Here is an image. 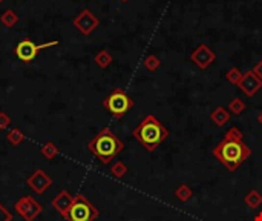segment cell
<instances>
[{
	"mask_svg": "<svg viewBox=\"0 0 262 221\" xmlns=\"http://www.w3.org/2000/svg\"><path fill=\"white\" fill-rule=\"evenodd\" d=\"M132 135L147 152H153L157 147L169 138V129L152 114H147L132 131Z\"/></svg>",
	"mask_w": 262,
	"mask_h": 221,
	"instance_id": "obj_1",
	"label": "cell"
},
{
	"mask_svg": "<svg viewBox=\"0 0 262 221\" xmlns=\"http://www.w3.org/2000/svg\"><path fill=\"white\" fill-rule=\"evenodd\" d=\"M213 155H215L222 166L227 167L230 172L236 170L245 160L252 155V149L242 140H230L225 138L219 141L213 147Z\"/></svg>",
	"mask_w": 262,
	"mask_h": 221,
	"instance_id": "obj_2",
	"label": "cell"
},
{
	"mask_svg": "<svg viewBox=\"0 0 262 221\" xmlns=\"http://www.w3.org/2000/svg\"><path fill=\"white\" fill-rule=\"evenodd\" d=\"M88 149L98 158L101 165H109L124 149V143L117 137L111 128H103L88 143Z\"/></svg>",
	"mask_w": 262,
	"mask_h": 221,
	"instance_id": "obj_3",
	"label": "cell"
},
{
	"mask_svg": "<svg viewBox=\"0 0 262 221\" xmlns=\"http://www.w3.org/2000/svg\"><path fill=\"white\" fill-rule=\"evenodd\" d=\"M103 106L106 108V110H109V114H112L115 118H121L134 108V100L123 88H115L103 100Z\"/></svg>",
	"mask_w": 262,
	"mask_h": 221,
	"instance_id": "obj_4",
	"label": "cell"
},
{
	"mask_svg": "<svg viewBox=\"0 0 262 221\" xmlns=\"http://www.w3.org/2000/svg\"><path fill=\"white\" fill-rule=\"evenodd\" d=\"M100 212L85 195H75L74 203L66 215V221H95Z\"/></svg>",
	"mask_w": 262,
	"mask_h": 221,
	"instance_id": "obj_5",
	"label": "cell"
},
{
	"mask_svg": "<svg viewBox=\"0 0 262 221\" xmlns=\"http://www.w3.org/2000/svg\"><path fill=\"white\" fill-rule=\"evenodd\" d=\"M57 43H58L57 40H52V42H46V43H42V45H35L32 40L25 39V40H22V42L16 46L14 53H16L17 58L22 60L23 63H29V61H32L35 57H37V54L42 51V49L55 46Z\"/></svg>",
	"mask_w": 262,
	"mask_h": 221,
	"instance_id": "obj_6",
	"label": "cell"
},
{
	"mask_svg": "<svg viewBox=\"0 0 262 221\" xmlns=\"http://www.w3.org/2000/svg\"><path fill=\"white\" fill-rule=\"evenodd\" d=\"M14 209L25 221H34L43 211L42 204L35 200L34 196H29V195H25V196H22V198H19L14 204Z\"/></svg>",
	"mask_w": 262,
	"mask_h": 221,
	"instance_id": "obj_7",
	"label": "cell"
},
{
	"mask_svg": "<svg viewBox=\"0 0 262 221\" xmlns=\"http://www.w3.org/2000/svg\"><path fill=\"white\" fill-rule=\"evenodd\" d=\"M72 23L83 35H91L95 29L98 28L100 20L94 16V12L91 9H83V11L78 12V16H75Z\"/></svg>",
	"mask_w": 262,
	"mask_h": 221,
	"instance_id": "obj_8",
	"label": "cell"
},
{
	"mask_svg": "<svg viewBox=\"0 0 262 221\" xmlns=\"http://www.w3.org/2000/svg\"><path fill=\"white\" fill-rule=\"evenodd\" d=\"M190 60H192L199 69H207L213 61L216 60V53L213 51L209 45L201 43L199 46L193 49L192 54H190Z\"/></svg>",
	"mask_w": 262,
	"mask_h": 221,
	"instance_id": "obj_9",
	"label": "cell"
},
{
	"mask_svg": "<svg viewBox=\"0 0 262 221\" xmlns=\"http://www.w3.org/2000/svg\"><path fill=\"white\" fill-rule=\"evenodd\" d=\"M26 184H28V188H31L35 193L42 195L52 184V178H51V175H48L43 169H35L26 178Z\"/></svg>",
	"mask_w": 262,
	"mask_h": 221,
	"instance_id": "obj_10",
	"label": "cell"
},
{
	"mask_svg": "<svg viewBox=\"0 0 262 221\" xmlns=\"http://www.w3.org/2000/svg\"><path fill=\"white\" fill-rule=\"evenodd\" d=\"M239 88L247 97H255L256 92L262 88V82L255 76L253 71H247L245 74H242V79L238 84Z\"/></svg>",
	"mask_w": 262,
	"mask_h": 221,
	"instance_id": "obj_11",
	"label": "cell"
},
{
	"mask_svg": "<svg viewBox=\"0 0 262 221\" xmlns=\"http://www.w3.org/2000/svg\"><path fill=\"white\" fill-rule=\"evenodd\" d=\"M72 203H74V196L71 195L68 191H62V192H58V193L54 196L52 207H54L55 211L60 214L63 218H66V215H68V212H69L71 206H72Z\"/></svg>",
	"mask_w": 262,
	"mask_h": 221,
	"instance_id": "obj_12",
	"label": "cell"
},
{
	"mask_svg": "<svg viewBox=\"0 0 262 221\" xmlns=\"http://www.w3.org/2000/svg\"><path fill=\"white\" fill-rule=\"evenodd\" d=\"M232 114L229 112V109H225L224 106H216L210 112V120L213 125H216L218 128H222L225 123H229Z\"/></svg>",
	"mask_w": 262,
	"mask_h": 221,
	"instance_id": "obj_13",
	"label": "cell"
},
{
	"mask_svg": "<svg viewBox=\"0 0 262 221\" xmlns=\"http://www.w3.org/2000/svg\"><path fill=\"white\" fill-rule=\"evenodd\" d=\"M94 61H95V63H97V66H100L101 69H106V68L111 66V63L114 61V57H112V54L108 51V49H101V51H98L97 54H95Z\"/></svg>",
	"mask_w": 262,
	"mask_h": 221,
	"instance_id": "obj_14",
	"label": "cell"
},
{
	"mask_svg": "<svg viewBox=\"0 0 262 221\" xmlns=\"http://www.w3.org/2000/svg\"><path fill=\"white\" fill-rule=\"evenodd\" d=\"M244 203L247 207L250 209H258L262 206V195L259 193V191L252 189L245 196H244Z\"/></svg>",
	"mask_w": 262,
	"mask_h": 221,
	"instance_id": "obj_15",
	"label": "cell"
},
{
	"mask_svg": "<svg viewBox=\"0 0 262 221\" xmlns=\"http://www.w3.org/2000/svg\"><path fill=\"white\" fill-rule=\"evenodd\" d=\"M175 196H176V198L180 200L181 203H187V201L193 196V191L190 189L187 184L183 183V184H180V186L175 189Z\"/></svg>",
	"mask_w": 262,
	"mask_h": 221,
	"instance_id": "obj_16",
	"label": "cell"
},
{
	"mask_svg": "<svg viewBox=\"0 0 262 221\" xmlns=\"http://www.w3.org/2000/svg\"><path fill=\"white\" fill-rule=\"evenodd\" d=\"M0 22H2L6 28H13L14 25H17V22H19V16H17L16 11L6 9L5 12H2V16H0Z\"/></svg>",
	"mask_w": 262,
	"mask_h": 221,
	"instance_id": "obj_17",
	"label": "cell"
},
{
	"mask_svg": "<svg viewBox=\"0 0 262 221\" xmlns=\"http://www.w3.org/2000/svg\"><path fill=\"white\" fill-rule=\"evenodd\" d=\"M245 103L241 100V98H233V100H230V103H229V106H227V109H229V112L230 114H233V115H241L244 110H245Z\"/></svg>",
	"mask_w": 262,
	"mask_h": 221,
	"instance_id": "obj_18",
	"label": "cell"
},
{
	"mask_svg": "<svg viewBox=\"0 0 262 221\" xmlns=\"http://www.w3.org/2000/svg\"><path fill=\"white\" fill-rule=\"evenodd\" d=\"M42 155L48 160H52L58 155V147L54 141H48L42 146V149H40Z\"/></svg>",
	"mask_w": 262,
	"mask_h": 221,
	"instance_id": "obj_19",
	"label": "cell"
},
{
	"mask_svg": "<svg viewBox=\"0 0 262 221\" xmlns=\"http://www.w3.org/2000/svg\"><path fill=\"white\" fill-rule=\"evenodd\" d=\"M143 65H144V68L149 71V72H155V71H158L160 66H161V60L155 55V54H149L144 61H143Z\"/></svg>",
	"mask_w": 262,
	"mask_h": 221,
	"instance_id": "obj_20",
	"label": "cell"
},
{
	"mask_svg": "<svg viewBox=\"0 0 262 221\" xmlns=\"http://www.w3.org/2000/svg\"><path fill=\"white\" fill-rule=\"evenodd\" d=\"M6 138L13 146H19L23 140H25V135H23V132L19 128H14L6 134Z\"/></svg>",
	"mask_w": 262,
	"mask_h": 221,
	"instance_id": "obj_21",
	"label": "cell"
},
{
	"mask_svg": "<svg viewBox=\"0 0 262 221\" xmlns=\"http://www.w3.org/2000/svg\"><path fill=\"white\" fill-rule=\"evenodd\" d=\"M225 79H227V82H230L232 84L238 86V84H239V82H241V79H242V72L238 66H233V68H230L227 72H225Z\"/></svg>",
	"mask_w": 262,
	"mask_h": 221,
	"instance_id": "obj_22",
	"label": "cell"
},
{
	"mask_svg": "<svg viewBox=\"0 0 262 221\" xmlns=\"http://www.w3.org/2000/svg\"><path fill=\"white\" fill-rule=\"evenodd\" d=\"M111 174H112V177H115V178H123V177L127 174V166H126L123 162H115V163L111 166Z\"/></svg>",
	"mask_w": 262,
	"mask_h": 221,
	"instance_id": "obj_23",
	"label": "cell"
},
{
	"mask_svg": "<svg viewBox=\"0 0 262 221\" xmlns=\"http://www.w3.org/2000/svg\"><path fill=\"white\" fill-rule=\"evenodd\" d=\"M225 138H230V140H242V132H241V129H238L236 126H232L227 132H225Z\"/></svg>",
	"mask_w": 262,
	"mask_h": 221,
	"instance_id": "obj_24",
	"label": "cell"
},
{
	"mask_svg": "<svg viewBox=\"0 0 262 221\" xmlns=\"http://www.w3.org/2000/svg\"><path fill=\"white\" fill-rule=\"evenodd\" d=\"M11 126V118L8 117V114L0 112V129H8Z\"/></svg>",
	"mask_w": 262,
	"mask_h": 221,
	"instance_id": "obj_25",
	"label": "cell"
},
{
	"mask_svg": "<svg viewBox=\"0 0 262 221\" xmlns=\"http://www.w3.org/2000/svg\"><path fill=\"white\" fill-rule=\"evenodd\" d=\"M252 71H253L255 76H256V77L262 82V58H261V60L258 61V63L253 66V69H252Z\"/></svg>",
	"mask_w": 262,
	"mask_h": 221,
	"instance_id": "obj_26",
	"label": "cell"
},
{
	"mask_svg": "<svg viewBox=\"0 0 262 221\" xmlns=\"http://www.w3.org/2000/svg\"><path fill=\"white\" fill-rule=\"evenodd\" d=\"M253 221H262V211H261V212H259L258 215H255Z\"/></svg>",
	"mask_w": 262,
	"mask_h": 221,
	"instance_id": "obj_27",
	"label": "cell"
},
{
	"mask_svg": "<svg viewBox=\"0 0 262 221\" xmlns=\"http://www.w3.org/2000/svg\"><path fill=\"white\" fill-rule=\"evenodd\" d=\"M256 120H258V123H259V125L262 126V110H261V112L258 114V117H256Z\"/></svg>",
	"mask_w": 262,
	"mask_h": 221,
	"instance_id": "obj_28",
	"label": "cell"
},
{
	"mask_svg": "<svg viewBox=\"0 0 262 221\" xmlns=\"http://www.w3.org/2000/svg\"><path fill=\"white\" fill-rule=\"evenodd\" d=\"M121 2H124V3H126V2H129V0H121Z\"/></svg>",
	"mask_w": 262,
	"mask_h": 221,
	"instance_id": "obj_29",
	"label": "cell"
},
{
	"mask_svg": "<svg viewBox=\"0 0 262 221\" xmlns=\"http://www.w3.org/2000/svg\"><path fill=\"white\" fill-rule=\"evenodd\" d=\"M2 2H3V0H0V5H2Z\"/></svg>",
	"mask_w": 262,
	"mask_h": 221,
	"instance_id": "obj_30",
	"label": "cell"
}]
</instances>
